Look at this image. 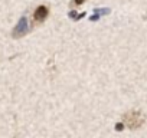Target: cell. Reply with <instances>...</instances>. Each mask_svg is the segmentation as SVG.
<instances>
[{
  "label": "cell",
  "instance_id": "obj_3",
  "mask_svg": "<svg viewBox=\"0 0 147 138\" xmlns=\"http://www.w3.org/2000/svg\"><path fill=\"white\" fill-rule=\"evenodd\" d=\"M26 32H28V23H26V19L22 17L20 22L18 23V26H16L15 30H13V36H15V38H19V36L26 35Z\"/></svg>",
  "mask_w": 147,
  "mask_h": 138
},
{
  "label": "cell",
  "instance_id": "obj_5",
  "mask_svg": "<svg viewBox=\"0 0 147 138\" xmlns=\"http://www.w3.org/2000/svg\"><path fill=\"white\" fill-rule=\"evenodd\" d=\"M115 129H117V131H123V129H124V124H123V122H118V124L115 125Z\"/></svg>",
  "mask_w": 147,
  "mask_h": 138
},
{
  "label": "cell",
  "instance_id": "obj_1",
  "mask_svg": "<svg viewBox=\"0 0 147 138\" xmlns=\"http://www.w3.org/2000/svg\"><path fill=\"white\" fill-rule=\"evenodd\" d=\"M146 118L140 111H128L123 115V124L130 129H137L144 124Z\"/></svg>",
  "mask_w": 147,
  "mask_h": 138
},
{
  "label": "cell",
  "instance_id": "obj_2",
  "mask_svg": "<svg viewBox=\"0 0 147 138\" xmlns=\"http://www.w3.org/2000/svg\"><path fill=\"white\" fill-rule=\"evenodd\" d=\"M48 15H49V9H48V6H43V5L38 6V7L35 9V12H33V23H35V25L43 23V22L46 20Z\"/></svg>",
  "mask_w": 147,
  "mask_h": 138
},
{
  "label": "cell",
  "instance_id": "obj_4",
  "mask_svg": "<svg viewBox=\"0 0 147 138\" xmlns=\"http://www.w3.org/2000/svg\"><path fill=\"white\" fill-rule=\"evenodd\" d=\"M84 2H85V0H72L71 5H72V6H81Z\"/></svg>",
  "mask_w": 147,
  "mask_h": 138
}]
</instances>
